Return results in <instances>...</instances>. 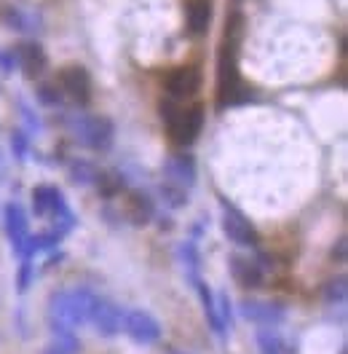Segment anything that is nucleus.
I'll return each mask as SVG.
<instances>
[{"label":"nucleus","instance_id":"a878e982","mask_svg":"<svg viewBox=\"0 0 348 354\" xmlns=\"http://www.w3.org/2000/svg\"><path fill=\"white\" fill-rule=\"evenodd\" d=\"M35 100L44 105V108H62L65 105V94L57 84H38L35 88Z\"/></svg>","mask_w":348,"mask_h":354},{"label":"nucleus","instance_id":"a211bd4d","mask_svg":"<svg viewBox=\"0 0 348 354\" xmlns=\"http://www.w3.org/2000/svg\"><path fill=\"white\" fill-rule=\"evenodd\" d=\"M126 218L134 225H145L155 218V204L145 191H131L126 194Z\"/></svg>","mask_w":348,"mask_h":354},{"label":"nucleus","instance_id":"f3484780","mask_svg":"<svg viewBox=\"0 0 348 354\" xmlns=\"http://www.w3.org/2000/svg\"><path fill=\"white\" fill-rule=\"evenodd\" d=\"M212 22V0H185V24L191 35H204Z\"/></svg>","mask_w":348,"mask_h":354},{"label":"nucleus","instance_id":"4be33fe9","mask_svg":"<svg viewBox=\"0 0 348 354\" xmlns=\"http://www.w3.org/2000/svg\"><path fill=\"white\" fill-rule=\"evenodd\" d=\"M177 255H180V263L185 268V274L191 277V282L201 277V252L196 247V239H188L177 247Z\"/></svg>","mask_w":348,"mask_h":354},{"label":"nucleus","instance_id":"7ed1b4c3","mask_svg":"<svg viewBox=\"0 0 348 354\" xmlns=\"http://www.w3.org/2000/svg\"><path fill=\"white\" fill-rule=\"evenodd\" d=\"M252 91L241 84L239 67H236V46L222 44L220 48V65H218V105H241L249 102Z\"/></svg>","mask_w":348,"mask_h":354},{"label":"nucleus","instance_id":"39448f33","mask_svg":"<svg viewBox=\"0 0 348 354\" xmlns=\"http://www.w3.org/2000/svg\"><path fill=\"white\" fill-rule=\"evenodd\" d=\"M220 207H222V231H225L228 242L239 244V247H246V250H252V247L260 244L258 228L249 223V218H246L241 209H236L231 201H225V199H220Z\"/></svg>","mask_w":348,"mask_h":354},{"label":"nucleus","instance_id":"473e14b6","mask_svg":"<svg viewBox=\"0 0 348 354\" xmlns=\"http://www.w3.org/2000/svg\"><path fill=\"white\" fill-rule=\"evenodd\" d=\"M14 67H17L14 51H0V70H3V73H11Z\"/></svg>","mask_w":348,"mask_h":354},{"label":"nucleus","instance_id":"f03ea898","mask_svg":"<svg viewBox=\"0 0 348 354\" xmlns=\"http://www.w3.org/2000/svg\"><path fill=\"white\" fill-rule=\"evenodd\" d=\"M97 292L88 288L57 290L48 301V319H62L70 328H84L88 325V314L94 306Z\"/></svg>","mask_w":348,"mask_h":354},{"label":"nucleus","instance_id":"9d476101","mask_svg":"<svg viewBox=\"0 0 348 354\" xmlns=\"http://www.w3.org/2000/svg\"><path fill=\"white\" fill-rule=\"evenodd\" d=\"M59 88H62L65 100L81 105V108H86L88 102H91V78H88V73L84 67H62L59 70Z\"/></svg>","mask_w":348,"mask_h":354},{"label":"nucleus","instance_id":"4468645a","mask_svg":"<svg viewBox=\"0 0 348 354\" xmlns=\"http://www.w3.org/2000/svg\"><path fill=\"white\" fill-rule=\"evenodd\" d=\"M164 175H166V180L174 183V185L191 188V185L196 183V161H193V156L180 151V153H174L172 158H166Z\"/></svg>","mask_w":348,"mask_h":354},{"label":"nucleus","instance_id":"c9c22d12","mask_svg":"<svg viewBox=\"0 0 348 354\" xmlns=\"http://www.w3.org/2000/svg\"><path fill=\"white\" fill-rule=\"evenodd\" d=\"M340 354H346V352H340Z\"/></svg>","mask_w":348,"mask_h":354},{"label":"nucleus","instance_id":"72a5a7b5","mask_svg":"<svg viewBox=\"0 0 348 354\" xmlns=\"http://www.w3.org/2000/svg\"><path fill=\"white\" fill-rule=\"evenodd\" d=\"M41 354H65V352H59L57 346H48V349H46V352H41Z\"/></svg>","mask_w":348,"mask_h":354},{"label":"nucleus","instance_id":"f8f14e48","mask_svg":"<svg viewBox=\"0 0 348 354\" xmlns=\"http://www.w3.org/2000/svg\"><path fill=\"white\" fill-rule=\"evenodd\" d=\"M3 231L8 236V242L14 247V252H22L24 242L30 239V218L24 212V207L19 201H8L3 207Z\"/></svg>","mask_w":348,"mask_h":354},{"label":"nucleus","instance_id":"bb28decb","mask_svg":"<svg viewBox=\"0 0 348 354\" xmlns=\"http://www.w3.org/2000/svg\"><path fill=\"white\" fill-rule=\"evenodd\" d=\"M0 19L6 22V27L17 30V32H27V30H32L30 17H27L24 11H19V8H14V6H3V8H0Z\"/></svg>","mask_w":348,"mask_h":354},{"label":"nucleus","instance_id":"b1692460","mask_svg":"<svg viewBox=\"0 0 348 354\" xmlns=\"http://www.w3.org/2000/svg\"><path fill=\"white\" fill-rule=\"evenodd\" d=\"M97 167L86 161V158H75V161H70V183L72 185H94V180H97Z\"/></svg>","mask_w":348,"mask_h":354},{"label":"nucleus","instance_id":"ddd939ff","mask_svg":"<svg viewBox=\"0 0 348 354\" xmlns=\"http://www.w3.org/2000/svg\"><path fill=\"white\" fill-rule=\"evenodd\" d=\"M67 207V199L62 196V191L57 185H38L32 191V215L35 218H46L51 221L59 209Z\"/></svg>","mask_w":348,"mask_h":354},{"label":"nucleus","instance_id":"aec40b11","mask_svg":"<svg viewBox=\"0 0 348 354\" xmlns=\"http://www.w3.org/2000/svg\"><path fill=\"white\" fill-rule=\"evenodd\" d=\"M255 344H258V352L260 354H292L295 352L282 333H276L273 328H268V325H262L260 330L255 333Z\"/></svg>","mask_w":348,"mask_h":354},{"label":"nucleus","instance_id":"f257e3e1","mask_svg":"<svg viewBox=\"0 0 348 354\" xmlns=\"http://www.w3.org/2000/svg\"><path fill=\"white\" fill-rule=\"evenodd\" d=\"M161 118H164V124H166V134H169V140H172L174 148H180V151H185V148H191L193 142L198 140V134L204 129V105H180L177 100H164L161 102Z\"/></svg>","mask_w":348,"mask_h":354},{"label":"nucleus","instance_id":"2f4dec72","mask_svg":"<svg viewBox=\"0 0 348 354\" xmlns=\"http://www.w3.org/2000/svg\"><path fill=\"white\" fill-rule=\"evenodd\" d=\"M332 261L335 263H346V236H338V244L332 247Z\"/></svg>","mask_w":348,"mask_h":354},{"label":"nucleus","instance_id":"393cba45","mask_svg":"<svg viewBox=\"0 0 348 354\" xmlns=\"http://www.w3.org/2000/svg\"><path fill=\"white\" fill-rule=\"evenodd\" d=\"M158 196H161V201L166 204V207H172V209H182L188 201H191V196H188V188H182V185H174V183H164L161 188H158Z\"/></svg>","mask_w":348,"mask_h":354},{"label":"nucleus","instance_id":"6e6552de","mask_svg":"<svg viewBox=\"0 0 348 354\" xmlns=\"http://www.w3.org/2000/svg\"><path fill=\"white\" fill-rule=\"evenodd\" d=\"M239 317H244L246 322H255V325H268V328H276L287 319L289 309L284 306L282 301H258V298H246L239 304Z\"/></svg>","mask_w":348,"mask_h":354},{"label":"nucleus","instance_id":"f704fd0d","mask_svg":"<svg viewBox=\"0 0 348 354\" xmlns=\"http://www.w3.org/2000/svg\"><path fill=\"white\" fill-rule=\"evenodd\" d=\"M166 354H191V352H182V349H169Z\"/></svg>","mask_w":348,"mask_h":354},{"label":"nucleus","instance_id":"423d86ee","mask_svg":"<svg viewBox=\"0 0 348 354\" xmlns=\"http://www.w3.org/2000/svg\"><path fill=\"white\" fill-rule=\"evenodd\" d=\"M121 330L129 335L134 344H139V346H153V344H158L161 341V322L153 317L151 311L145 309H129L124 311V325H121Z\"/></svg>","mask_w":348,"mask_h":354},{"label":"nucleus","instance_id":"c85d7f7f","mask_svg":"<svg viewBox=\"0 0 348 354\" xmlns=\"http://www.w3.org/2000/svg\"><path fill=\"white\" fill-rule=\"evenodd\" d=\"M11 151H14V156H17L19 161H24V158L30 156V134L24 132L22 127L11 132Z\"/></svg>","mask_w":348,"mask_h":354},{"label":"nucleus","instance_id":"1a4fd4ad","mask_svg":"<svg viewBox=\"0 0 348 354\" xmlns=\"http://www.w3.org/2000/svg\"><path fill=\"white\" fill-rule=\"evenodd\" d=\"M124 311L115 301H108L102 295L94 298V306H91V314H88V325L99 335L105 338H113L121 333V325H124Z\"/></svg>","mask_w":348,"mask_h":354},{"label":"nucleus","instance_id":"412c9836","mask_svg":"<svg viewBox=\"0 0 348 354\" xmlns=\"http://www.w3.org/2000/svg\"><path fill=\"white\" fill-rule=\"evenodd\" d=\"M124 185H126V180H124L121 172H115V169H99V172H97V180H94V188H97V194H99L102 199L118 196V194L124 191Z\"/></svg>","mask_w":348,"mask_h":354},{"label":"nucleus","instance_id":"9b49d317","mask_svg":"<svg viewBox=\"0 0 348 354\" xmlns=\"http://www.w3.org/2000/svg\"><path fill=\"white\" fill-rule=\"evenodd\" d=\"M228 268H231V277L244 290H258L265 285V268H262L255 255L233 252V255H228Z\"/></svg>","mask_w":348,"mask_h":354},{"label":"nucleus","instance_id":"c756f323","mask_svg":"<svg viewBox=\"0 0 348 354\" xmlns=\"http://www.w3.org/2000/svg\"><path fill=\"white\" fill-rule=\"evenodd\" d=\"M19 115H22L24 124H27V127H22L24 132H27V134H30V132H35V134L41 132V118L32 113V108H30L27 102H19Z\"/></svg>","mask_w":348,"mask_h":354},{"label":"nucleus","instance_id":"2eb2a0df","mask_svg":"<svg viewBox=\"0 0 348 354\" xmlns=\"http://www.w3.org/2000/svg\"><path fill=\"white\" fill-rule=\"evenodd\" d=\"M14 59H17V67L22 70L27 78H38L46 70V54L35 41H22V44H17Z\"/></svg>","mask_w":348,"mask_h":354},{"label":"nucleus","instance_id":"cd10ccee","mask_svg":"<svg viewBox=\"0 0 348 354\" xmlns=\"http://www.w3.org/2000/svg\"><path fill=\"white\" fill-rule=\"evenodd\" d=\"M215 298H218L220 322L225 325V330L231 333L233 330V317H236V309H233V304H231V295H228V292H218Z\"/></svg>","mask_w":348,"mask_h":354},{"label":"nucleus","instance_id":"0eeeda50","mask_svg":"<svg viewBox=\"0 0 348 354\" xmlns=\"http://www.w3.org/2000/svg\"><path fill=\"white\" fill-rule=\"evenodd\" d=\"M201 67L198 65H182L172 70L166 78H164V88L169 94V100L177 102H188L193 100L198 91H201Z\"/></svg>","mask_w":348,"mask_h":354},{"label":"nucleus","instance_id":"20e7f679","mask_svg":"<svg viewBox=\"0 0 348 354\" xmlns=\"http://www.w3.org/2000/svg\"><path fill=\"white\" fill-rule=\"evenodd\" d=\"M70 134L86 145L91 151H110L113 148V140H115V129H113V121H108L105 115H88V113H72L70 118H65Z\"/></svg>","mask_w":348,"mask_h":354},{"label":"nucleus","instance_id":"6ab92c4d","mask_svg":"<svg viewBox=\"0 0 348 354\" xmlns=\"http://www.w3.org/2000/svg\"><path fill=\"white\" fill-rule=\"evenodd\" d=\"M48 330H51V338H54L51 346H57L59 352L65 354L81 352V338H78L75 328H70L67 322H62V319H48Z\"/></svg>","mask_w":348,"mask_h":354},{"label":"nucleus","instance_id":"dca6fc26","mask_svg":"<svg viewBox=\"0 0 348 354\" xmlns=\"http://www.w3.org/2000/svg\"><path fill=\"white\" fill-rule=\"evenodd\" d=\"M193 288H196L198 292V301H201V309H204V314H206V322H209V328H212V333L215 335H220V338H225L228 335V330H225V325L220 322V314H218V298H215V292H212V288L198 277V279H193L191 282Z\"/></svg>","mask_w":348,"mask_h":354},{"label":"nucleus","instance_id":"7c9ffc66","mask_svg":"<svg viewBox=\"0 0 348 354\" xmlns=\"http://www.w3.org/2000/svg\"><path fill=\"white\" fill-rule=\"evenodd\" d=\"M32 279H35V266H32V261H22L19 277H17V290H19V292H27V288L32 285Z\"/></svg>","mask_w":348,"mask_h":354},{"label":"nucleus","instance_id":"5701e85b","mask_svg":"<svg viewBox=\"0 0 348 354\" xmlns=\"http://www.w3.org/2000/svg\"><path fill=\"white\" fill-rule=\"evenodd\" d=\"M346 295H348V282L343 274L327 279V285L322 288V298L327 301V306H346Z\"/></svg>","mask_w":348,"mask_h":354}]
</instances>
